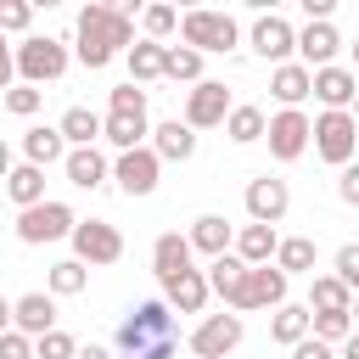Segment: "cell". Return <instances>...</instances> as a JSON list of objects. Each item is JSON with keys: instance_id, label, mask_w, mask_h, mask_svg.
<instances>
[{"instance_id": "cell-37", "label": "cell", "mask_w": 359, "mask_h": 359, "mask_svg": "<svg viewBox=\"0 0 359 359\" xmlns=\"http://www.w3.org/2000/svg\"><path fill=\"white\" fill-rule=\"evenodd\" d=\"M309 337H320V342H348V337H353V314H309Z\"/></svg>"}, {"instance_id": "cell-42", "label": "cell", "mask_w": 359, "mask_h": 359, "mask_svg": "<svg viewBox=\"0 0 359 359\" xmlns=\"http://www.w3.org/2000/svg\"><path fill=\"white\" fill-rule=\"evenodd\" d=\"M337 280H342V286L359 297V241H348V247L337 252Z\"/></svg>"}, {"instance_id": "cell-12", "label": "cell", "mask_w": 359, "mask_h": 359, "mask_svg": "<svg viewBox=\"0 0 359 359\" xmlns=\"http://www.w3.org/2000/svg\"><path fill=\"white\" fill-rule=\"evenodd\" d=\"M236 342H241V314H208L191 331V353L196 359H224Z\"/></svg>"}, {"instance_id": "cell-53", "label": "cell", "mask_w": 359, "mask_h": 359, "mask_svg": "<svg viewBox=\"0 0 359 359\" xmlns=\"http://www.w3.org/2000/svg\"><path fill=\"white\" fill-rule=\"evenodd\" d=\"M353 123H359V101H353Z\"/></svg>"}, {"instance_id": "cell-7", "label": "cell", "mask_w": 359, "mask_h": 359, "mask_svg": "<svg viewBox=\"0 0 359 359\" xmlns=\"http://www.w3.org/2000/svg\"><path fill=\"white\" fill-rule=\"evenodd\" d=\"M180 34H185L191 50H230L236 45V17H224V11H185Z\"/></svg>"}, {"instance_id": "cell-2", "label": "cell", "mask_w": 359, "mask_h": 359, "mask_svg": "<svg viewBox=\"0 0 359 359\" xmlns=\"http://www.w3.org/2000/svg\"><path fill=\"white\" fill-rule=\"evenodd\" d=\"M135 22L123 6H84L79 11V62L84 67H107L123 45H129Z\"/></svg>"}, {"instance_id": "cell-13", "label": "cell", "mask_w": 359, "mask_h": 359, "mask_svg": "<svg viewBox=\"0 0 359 359\" xmlns=\"http://www.w3.org/2000/svg\"><path fill=\"white\" fill-rule=\"evenodd\" d=\"M286 208H292V191H286V180H269V174H258V180L247 185V213H252V224H280V219H286Z\"/></svg>"}, {"instance_id": "cell-31", "label": "cell", "mask_w": 359, "mask_h": 359, "mask_svg": "<svg viewBox=\"0 0 359 359\" xmlns=\"http://www.w3.org/2000/svg\"><path fill=\"white\" fill-rule=\"evenodd\" d=\"M163 62H168V45H157V39H146V45H129V73H135V84H151V79H163Z\"/></svg>"}, {"instance_id": "cell-54", "label": "cell", "mask_w": 359, "mask_h": 359, "mask_svg": "<svg viewBox=\"0 0 359 359\" xmlns=\"http://www.w3.org/2000/svg\"><path fill=\"white\" fill-rule=\"evenodd\" d=\"M353 320H359V297H353Z\"/></svg>"}, {"instance_id": "cell-34", "label": "cell", "mask_w": 359, "mask_h": 359, "mask_svg": "<svg viewBox=\"0 0 359 359\" xmlns=\"http://www.w3.org/2000/svg\"><path fill=\"white\" fill-rule=\"evenodd\" d=\"M269 337L280 342V348H297L303 337H309V309H275V320H269Z\"/></svg>"}, {"instance_id": "cell-49", "label": "cell", "mask_w": 359, "mask_h": 359, "mask_svg": "<svg viewBox=\"0 0 359 359\" xmlns=\"http://www.w3.org/2000/svg\"><path fill=\"white\" fill-rule=\"evenodd\" d=\"M342 359H359V331H353V337L342 342Z\"/></svg>"}, {"instance_id": "cell-11", "label": "cell", "mask_w": 359, "mask_h": 359, "mask_svg": "<svg viewBox=\"0 0 359 359\" xmlns=\"http://www.w3.org/2000/svg\"><path fill=\"white\" fill-rule=\"evenodd\" d=\"M286 280H292V275H280L275 264H258V269H247L236 309H241V314H247V309H286Z\"/></svg>"}, {"instance_id": "cell-45", "label": "cell", "mask_w": 359, "mask_h": 359, "mask_svg": "<svg viewBox=\"0 0 359 359\" xmlns=\"http://www.w3.org/2000/svg\"><path fill=\"white\" fill-rule=\"evenodd\" d=\"M337 196H342L348 208H359V163H348V168H342V180H337Z\"/></svg>"}, {"instance_id": "cell-15", "label": "cell", "mask_w": 359, "mask_h": 359, "mask_svg": "<svg viewBox=\"0 0 359 359\" xmlns=\"http://www.w3.org/2000/svg\"><path fill=\"white\" fill-rule=\"evenodd\" d=\"M252 50H258L264 62L286 67V56L297 50V34H292V22H286V17H275V11H269V17H258V22H252Z\"/></svg>"}, {"instance_id": "cell-14", "label": "cell", "mask_w": 359, "mask_h": 359, "mask_svg": "<svg viewBox=\"0 0 359 359\" xmlns=\"http://www.w3.org/2000/svg\"><path fill=\"white\" fill-rule=\"evenodd\" d=\"M11 331H22V337H45V331H56V297L50 292H22L17 303H11Z\"/></svg>"}, {"instance_id": "cell-44", "label": "cell", "mask_w": 359, "mask_h": 359, "mask_svg": "<svg viewBox=\"0 0 359 359\" xmlns=\"http://www.w3.org/2000/svg\"><path fill=\"white\" fill-rule=\"evenodd\" d=\"M0 359H34V337L6 331V337H0Z\"/></svg>"}, {"instance_id": "cell-35", "label": "cell", "mask_w": 359, "mask_h": 359, "mask_svg": "<svg viewBox=\"0 0 359 359\" xmlns=\"http://www.w3.org/2000/svg\"><path fill=\"white\" fill-rule=\"evenodd\" d=\"M140 135H151V129H146V118H112V112H107L101 140H112L118 151H140Z\"/></svg>"}, {"instance_id": "cell-6", "label": "cell", "mask_w": 359, "mask_h": 359, "mask_svg": "<svg viewBox=\"0 0 359 359\" xmlns=\"http://www.w3.org/2000/svg\"><path fill=\"white\" fill-rule=\"evenodd\" d=\"M73 258L90 264V269L118 264V258H123V236H118V224H107V219H79V230H73Z\"/></svg>"}, {"instance_id": "cell-32", "label": "cell", "mask_w": 359, "mask_h": 359, "mask_svg": "<svg viewBox=\"0 0 359 359\" xmlns=\"http://www.w3.org/2000/svg\"><path fill=\"white\" fill-rule=\"evenodd\" d=\"M275 269H280V275H309V269H314V241H309V236H286V241L275 247Z\"/></svg>"}, {"instance_id": "cell-24", "label": "cell", "mask_w": 359, "mask_h": 359, "mask_svg": "<svg viewBox=\"0 0 359 359\" xmlns=\"http://www.w3.org/2000/svg\"><path fill=\"white\" fill-rule=\"evenodd\" d=\"M275 224H241V236H236V258L247 264V269H258V264H269L275 258Z\"/></svg>"}, {"instance_id": "cell-18", "label": "cell", "mask_w": 359, "mask_h": 359, "mask_svg": "<svg viewBox=\"0 0 359 359\" xmlns=\"http://www.w3.org/2000/svg\"><path fill=\"white\" fill-rule=\"evenodd\" d=\"M337 28L331 22H309L303 34H297V56H303V67L309 73H320V67H331V56H337Z\"/></svg>"}, {"instance_id": "cell-1", "label": "cell", "mask_w": 359, "mask_h": 359, "mask_svg": "<svg viewBox=\"0 0 359 359\" xmlns=\"http://www.w3.org/2000/svg\"><path fill=\"white\" fill-rule=\"evenodd\" d=\"M180 348V325H174V309L168 303H135L118 325V353L123 359H174Z\"/></svg>"}, {"instance_id": "cell-46", "label": "cell", "mask_w": 359, "mask_h": 359, "mask_svg": "<svg viewBox=\"0 0 359 359\" xmlns=\"http://www.w3.org/2000/svg\"><path fill=\"white\" fill-rule=\"evenodd\" d=\"M292 359H337V353H331V342H320V337H303V342L292 348Z\"/></svg>"}, {"instance_id": "cell-50", "label": "cell", "mask_w": 359, "mask_h": 359, "mask_svg": "<svg viewBox=\"0 0 359 359\" xmlns=\"http://www.w3.org/2000/svg\"><path fill=\"white\" fill-rule=\"evenodd\" d=\"M6 331H11V303L0 297V337H6Z\"/></svg>"}, {"instance_id": "cell-10", "label": "cell", "mask_w": 359, "mask_h": 359, "mask_svg": "<svg viewBox=\"0 0 359 359\" xmlns=\"http://www.w3.org/2000/svg\"><path fill=\"white\" fill-rule=\"evenodd\" d=\"M157 174H163V157H157L151 146L118 151V163H112V180H118L129 196H151V191H157Z\"/></svg>"}, {"instance_id": "cell-5", "label": "cell", "mask_w": 359, "mask_h": 359, "mask_svg": "<svg viewBox=\"0 0 359 359\" xmlns=\"http://www.w3.org/2000/svg\"><path fill=\"white\" fill-rule=\"evenodd\" d=\"M73 230H79V219H73L67 202H39V208H22V213H17V236H22L28 247L62 241V236H73Z\"/></svg>"}, {"instance_id": "cell-25", "label": "cell", "mask_w": 359, "mask_h": 359, "mask_svg": "<svg viewBox=\"0 0 359 359\" xmlns=\"http://www.w3.org/2000/svg\"><path fill=\"white\" fill-rule=\"evenodd\" d=\"M22 151H28V163L34 168H50V163H67V140H62V129H28L22 135Z\"/></svg>"}, {"instance_id": "cell-51", "label": "cell", "mask_w": 359, "mask_h": 359, "mask_svg": "<svg viewBox=\"0 0 359 359\" xmlns=\"http://www.w3.org/2000/svg\"><path fill=\"white\" fill-rule=\"evenodd\" d=\"M6 174H11V146L0 140V180H6Z\"/></svg>"}, {"instance_id": "cell-52", "label": "cell", "mask_w": 359, "mask_h": 359, "mask_svg": "<svg viewBox=\"0 0 359 359\" xmlns=\"http://www.w3.org/2000/svg\"><path fill=\"white\" fill-rule=\"evenodd\" d=\"M353 73H359V45H353Z\"/></svg>"}, {"instance_id": "cell-19", "label": "cell", "mask_w": 359, "mask_h": 359, "mask_svg": "<svg viewBox=\"0 0 359 359\" xmlns=\"http://www.w3.org/2000/svg\"><path fill=\"white\" fill-rule=\"evenodd\" d=\"M151 135H157V140H151V151H157L163 163H185V157L196 151V129H191L185 118H168V123H157Z\"/></svg>"}, {"instance_id": "cell-22", "label": "cell", "mask_w": 359, "mask_h": 359, "mask_svg": "<svg viewBox=\"0 0 359 359\" xmlns=\"http://www.w3.org/2000/svg\"><path fill=\"white\" fill-rule=\"evenodd\" d=\"M309 90H314V73H309L303 62H286V67H275V73H269V95H275L280 107H297Z\"/></svg>"}, {"instance_id": "cell-17", "label": "cell", "mask_w": 359, "mask_h": 359, "mask_svg": "<svg viewBox=\"0 0 359 359\" xmlns=\"http://www.w3.org/2000/svg\"><path fill=\"white\" fill-rule=\"evenodd\" d=\"M151 269H157V280H163V286H168V280H180V275L191 269V236H180V230L157 236V241H151Z\"/></svg>"}, {"instance_id": "cell-39", "label": "cell", "mask_w": 359, "mask_h": 359, "mask_svg": "<svg viewBox=\"0 0 359 359\" xmlns=\"http://www.w3.org/2000/svg\"><path fill=\"white\" fill-rule=\"evenodd\" d=\"M79 353V342L67 337V331H45L39 342H34V359H73Z\"/></svg>"}, {"instance_id": "cell-8", "label": "cell", "mask_w": 359, "mask_h": 359, "mask_svg": "<svg viewBox=\"0 0 359 359\" xmlns=\"http://www.w3.org/2000/svg\"><path fill=\"white\" fill-rule=\"evenodd\" d=\"M264 140H269V151H275L280 163H292V157H303V151H309V140H314V123H309L297 107H280V112L269 118V135H264Z\"/></svg>"}, {"instance_id": "cell-26", "label": "cell", "mask_w": 359, "mask_h": 359, "mask_svg": "<svg viewBox=\"0 0 359 359\" xmlns=\"http://www.w3.org/2000/svg\"><path fill=\"white\" fill-rule=\"evenodd\" d=\"M6 196H11L17 208H39V202H45V168L17 163V168L6 174Z\"/></svg>"}, {"instance_id": "cell-20", "label": "cell", "mask_w": 359, "mask_h": 359, "mask_svg": "<svg viewBox=\"0 0 359 359\" xmlns=\"http://www.w3.org/2000/svg\"><path fill=\"white\" fill-rule=\"evenodd\" d=\"M163 292H168V297H163L168 309H180V314H202V303H208V292H213V286H208V275H202V269H185V275H180V280H168Z\"/></svg>"}, {"instance_id": "cell-43", "label": "cell", "mask_w": 359, "mask_h": 359, "mask_svg": "<svg viewBox=\"0 0 359 359\" xmlns=\"http://www.w3.org/2000/svg\"><path fill=\"white\" fill-rule=\"evenodd\" d=\"M180 28V11L174 6H146V34L151 39H163V34H174Z\"/></svg>"}, {"instance_id": "cell-3", "label": "cell", "mask_w": 359, "mask_h": 359, "mask_svg": "<svg viewBox=\"0 0 359 359\" xmlns=\"http://www.w3.org/2000/svg\"><path fill=\"white\" fill-rule=\"evenodd\" d=\"M17 73H22V84H34V90L50 84V79H62V73H67V45L50 39V34H45V39H39V34L22 39V45H17Z\"/></svg>"}, {"instance_id": "cell-36", "label": "cell", "mask_w": 359, "mask_h": 359, "mask_svg": "<svg viewBox=\"0 0 359 359\" xmlns=\"http://www.w3.org/2000/svg\"><path fill=\"white\" fill-rule=\"evenodd\" d=\"M84 280H90V269H84L79 258L50 264V297H79V292H84Z\"/></svg>"}, {"instance_id": "cell-38", "label": "cell", "mask_w": 359, "mask_h": 359, "mask_svg": "<svg viewBox=\"0 0 359 359\" xmlns=\"http://www.w3.org/2000/svg\"><path fill=\"white\" fill-rule=\"evenodd\" d=\"M112 118H146V90H135V79L112 90Z\"/></svg>"}, {"instance_id": "cell-40", "label": "cell", "mask_w": 359, "mask_h": 359, "mask_svg": "<svg viewBox=\"0 0 359 359\" xmlns=\"http://www.w3.org/2000/svg\"><path fill=\"white\" fill-rule=\"evenodd\" d=\"M6 112L34 118V112H39V90H34V84H11V90H6Z\"/></svg>"}, {"instance_id": "cell-16", "label": "cell", "mask_w": 359, "mask_h": 359, "mask_svg": "<svg viewBox=\"0 0 359 359\" xmlns=\"http://www.w3.org/2000/svg\"><path fill=\"white\" fill-rule=\"evenodd\" d=\"M314 95L325 101V112H348V107L359 101V73L331 62V67H320V73H314Z\"/></svg>"}, {"instance_id": "cell-21", "label": "cell", "mask_w": 359, "mask_h": 359, "mask_svg": "<svg viewBox=\"0 0 359 359\" xmlns=\"http://www.w3.org/2000/svg\"><path fill=\"white\" fill-rule=\"evenodd\" d=\"M309 314H353V292L337 275H314L309 280Z\"/></svg>"}, {"instance_id": "cell-9", "label": "cell", "mask_w": 359, "mask_h": 359, "mask_svg": "<svg viewBox=\"0 0 359 359\" xmlns=\"http://www.w3.org/2000/svg\"><path fill=\"white\" fill-rule=\"evenodd\" d=\"M224 118H230V90H224L219 79L191 84V95H185V123H191V129H219Z\"/></svg>"}, {"instance_id": "cell-28", "label": "cell", "mask_w": 359, "mask_h": 359, "mask_svg": "<svg viewBox=\"0 0 359 359\" xmlns=\"http://www.w3.org/2000/svg\"><path fill=\"white\" fill-rule=\"evenodd\" d=\"M191 252H208V258H224V252H230V224H224L219 213H202V219L191 224Z\"/></svg>"}, {"instance_id": "cell-30", "label": "cell", "mask_w": 359, "mask_h": 359, "mask_svg": "<svg viewBox=\"0 0 359 359\" xmlns=\"http://www.w3.org/2000/svg\"><path fill=\"white\" fill-rule=\"evenodd\" d=\"M224 135H230L236 146H252V140H264V135H269V118H264L258 107H230V118H224Z\"/></svg>"}, {"instance_id": "cell-27", "label": "cell", "mask_w": 359, "mask_h": 359, "mask_svg": "<svg viewBox=\"0 0 359 359\" xmlns=\"http://www.w3.org/2000/svg\"><path fill=\"white\" fill-rule=\"evenodd\" d=\"M62 168H67V180H73L79 191H95V185L107 180V157H101L95 146H79V151H67V163H62Z\"/></svg>"}, {"instance_id": "cell-48", "label": "cell", "mask_w": 359, "mask_h": 359, "mask_svg": "<svg viewBox=\"0 0 359 359\" xmlns=\"http://www.w3.org/2000/svg\"><path fill=\"white\" fill-rule=\"evenodd\" d=\"M73 359H112V353H107V348H101V342H90V348H79V353H73Z\"/></svg>"}, {"instance_id": "cell-41", "label": "cell", "mask_w": 359, "mask_h": 359, "mask_svg": "<svg viewBox=\"0 0 359 359\" xmlns=\"http://www.w3.org/2000/svg\"><path fill=\"white\" fill-rule=\"evenodd\" d=\"M34 22V6L28 0H0V34H17Z\"/></svg>"}, {"instance_id": "cell-23", "label": "cell", "mask_w": 359, "mask_h": 359, "mask_svg": "<svg viewBox=\"0 0 359 359\" xmlns=\"http://www.w3.org/2000/svg\"><path fill=\"white\" fill-rule=\"evenodd\" d=\"M56 129H62V140H67V151H79V146H95V140H101V129H107V118H95L90 107H67Z\"/></svg>"}, {"instance_id": "cell-29", "label": "cell", "mask_w": 359, "mask_h": 359, "mask_svg": "<svg viewBox=\"0 0 359 359\" xmlns=\"http://www.w3.org/2000/svg\"><path fill=\"white\" fill-rule=\"evenodd\" d=\"M241 280H247V264H241V258H230V252H224V258H213V264H208V286H213L230 309H236V297H241Z\"/></svg>"}, {"instance_id": "cell-47", "label": "cell", "mask_w": 359, "mask_h": 359, "mask_svg": "<svg viewBox=\"0 0 359 359\" xmlns=\"http://www.w3.org/2000/svg\"><path fill=\"white\" fill-rule=\"evenodd\" d=\"M11 73H17V56H11L6 39H0V90H11Z\"/></svg>"}, {"instance_id": "cell-4", "label": "cell", "mask_w": 359, "mask_h": 359, "mask_svg": "<svg viewBox=\"0 0 359 359\" xmlns=\"http://www.w3.org/2000/svg\"><path fill=\"white\" fill-rule=\"evenodd\" d=\"M314 151H320L325 163L348 168L353 151H359V123H353V112H320V118H314Z\"/></svg>"}, {"instance_id": "cell-33", "label": "cell", "mask_w": 359, "mask_h": 359, "mask_svg": "<svg viewBox=\"0 0 359 359\" xmlns=\"http://www.w3.org/2000/svg\"><path fill=\"white\" fill-rule=\"evenodd\" d=\"M163 79H174V84H202V50H191V45H168Z\"/></svg>"}]
</instances>
